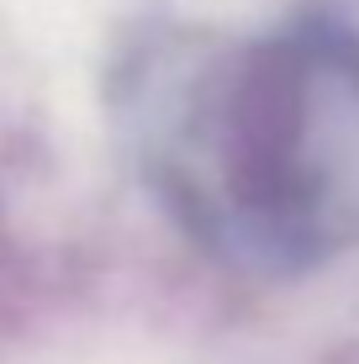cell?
<instances>
[{"label":"cell","mask_w":359,"mask_h":364,"mask_svg":"<svg viewBox=\"0 0 359 364\" xmlns=\"http://www.w3.org/2000/svg\"><path fill=\"white\" fill-rule=\"evenodd\" d=\"M138 164L201 254L306 280L359 243V32L301 16L143 80Z\"/></svg>","instance_id":"cell-1"}]
</instances>
